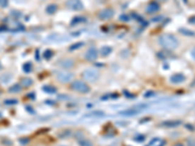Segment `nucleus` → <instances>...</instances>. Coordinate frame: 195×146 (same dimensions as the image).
I'll use <instances>...</instances> for the list:
<instances>
[{
  "label": "nucleus",
  "mask_w": 195,
  "mask_h": 146,
  "mask_svg": "<svg viewBox=\"0 0 195 146\" xmlns=\"http://www.w3.org/2000/svg\"><path fill=\"white\" fill-rule=\"evenodd\" d=\"M8 6V0H0V7L6 8Z\"/></svg>",
  "instance_id": "obj_23"
},
{
  "label": "nucleus",
  "mask_w": 195,
  "mask_h": 146,
  "mask_svg": "<svg viewBox=\"0 0 195 146\" xmlns=\"http://www.w3.org/2000/svg\"><path fill=\"white\" fill-rule=\"evenodd\" d=\"M46 11H47L48 14H54L56 11H57V5L55 4H51L47 8H46Z\"/></svg>",
  "instance_id": "obj_17"
},
{
  "label": "nucleus",
  "mask_w": 195,
  "mask_h": 146,
  "mask_svg": "<svg viewBox=\"0 0 195 146\" xmlns=\"http://www.w3.org/2000/svg\"><path fill=\"white\" fill-rule=\"evenodd\" d=\"M120 20H122L124 22H127V21H129V17L126 15H122V16H120Z\"/></svg>",
  "instance_id": "obj_26"
},
{
  "label": "nucleus",
  "mask_w": 195,
  "mask_h": 146,
  "mask_svg": "<svg viewBox=\"0 0 195 146\" xmlns=\"http://www.w3.org/2000/svg\"><path fill=\"white\" fill-rule=\"evenodd\" d=\"M85 58L87 60H89V62H94V60L98 59V51L95 48H90L86 52Z\"/></svg>",
  "instance_id": "obj_7"
},
{
  "label": "nucleus",
  "mask_w": 195,
  "mask_h": 146,
  "mask_svg": "<svg viewBox=\"0 0 195 146\" xmlns=\"http://www.w3.org/2000/svg\"><path fill=\"white\" fill-rule=\"evenodd\" d=\"M80 146H93V143L91 142V141L89 140H87V139H82L80 140Z\"/></svg>",
  "instance_id": "obj_19"
},
{
  "label": "nucleus",
  "mask_w": 195,
  "mask_h": 146,
  "mask_svg": "<svg viewBox=\"0 0 195 146\" xmlns=\"http://www.w3.org/2000/svg\"><path fill=\"white\" fill-rule=\"evenodd\" d=\"M164 125H167V126H178V125H180V122H169V123H165Z\"/></svg>",
  "instance_id": "obj_24"
},
{
  "label": "nucleus",
  "mask_w": 195,
  "mask_h": 146,
  "mask_svg": "<svg viewBox=\"0 0 195 146\" xmlns=\"http://www.w3.org/2000/svg\"><path fill=\"white\" fill-rule=\"evenodd\" d=\"M83 77L89 82H96L98 78H99V72H98L96 69H93V68L86 69L85 71L83 72Z\"/></svg>",
  "instance_id": "obj_3"
},
{
  "label": "nucleus",
  "mask_w": 195,
  "mask_h": 146,
  "mask_svg": "<svg viewBox=\"0 0 195 146\" xmlns=\"http://www.w3.org/2000/svg\"><path fill=\"white\" fill-rule=\"evenodd\" d=\"M82 46H83V43L80 42V43H76L75 45H72L69 49H70V51H73V50H76L78 48H80V47H82Z\"/></svg>",
  "instance_id": "obj_22"
},
{
  "label": "nucleus",
  "mask_w": 195,
  "mask_h": 146,
  "mask_svg": "<svg viewBox=\"0 0 195 146\" xmlns=\"http://www.w3.org/2000/svg\"><path fill=\"white\" fill-rule=\"evenodd\" d=\"M174 146H183V143H176Z\"/></svg>",
  "instance_id": "obj_31"
},
{
  "label": "nucleus",
  "mask_w": 195,
  "mask_h": 146,
  "mask_svg": "<svg viewBox=\"0 0 195 146\" xmlns=\"http://www.w3.org/2000/svg\"><path fill=\"white\" fill-rule=\"evenodd\" d=\"M160 9V5L156 2H151L147 5L146 7V12L148 14H154L156 12H158Z\"/></svg>",
  "instance_id": "obj_8"
},
{
  "label": "nucleus",
  "mask_w": 195,
  "mask_h": 146,
  "mask_svg": "<svg viewBox=\"0 0 195 146\" xmlns=\"http://www.w3.org/2000/svg\"><path fill=\"white\" fill-rule=\"evenodd\" d=\"M73 74L70 72H67V71H62V72H59L57 74V79L59 80L61 83H69L71 82L73 80Z\"/></svg>",
  "instance_id": "obj_5"
},
{
  "label": "nucleus",
  "mask_w": 195,
  "mask_h": 146,
  "mask_svg": "<svg viewBox=\"0 0 195 146\" xmlns=\"http://www.w3.org/2000/svg\"><path fill=\"white\" fill-rule=\"evenodd\" d=\"M185 80V77L183 76V74L182 73H177V74H174L173 76L171 77V82L174 83V84H180V83H183Z\"/></svg>",
  "instance_id": "obj_10"
},
{
  "label": "nucleus",
  "mask_w": 195,
  "mask_h": 146,
  "mask_svg": "<svg viewBox=\"0 0 195 146\" xmlns=\"http://www.w3.org/2000/svg\"><path fill=\"white\" fill-rule=\"evenodd\" d=\"M82 21H84L83 20V18H75L74 20L72 21V23H76V22H82Z\"/></svg>",
  "instance_id": "obj_25"
},
{
  "label": "nucleus",
  "mask_w": 195,
  "mask_h": 146,
  "mask_svg": "<svg viewBox=\"0 0 195 146\" xmlns=\"http://www.w3.org/2000/svg\"><path fill=\"white\" fill-rule=\"evenodd\" d=\"M164 141L159 138H154L150 141V143L148 144V146H163Z\"/></svg>",
  "instance_id": "obj_14"
},
{
  "label": "nucleus",
  "mask_w": 195,
  "mask_h": 146,
  "mask_svg": "<svg viewBox=\"0 0 195 146\" xmlns=\"http://www.w3.org/2000/svg\"><path fill=\"white\" fill-rule=\"evenodd\" d=\"M193 143H195L194 140H192V139H191V140H190V139L188 140V145H189V146H195V144H193Z\"/></svg>",
  "instance_id": "obj_29"
},
{
  "label": "nucleus",
  "mask_w": 195,
  "mask_h": 146,
  "mask_svg": "<svg viewBox=\"0 0 195 146\" xmlns=\"http://www.w3.org/2000/svg\"><path fill=\"white\" fill-rule=\"evenodd\" d=\"M43 56H44V58H45L46 59H49L51 58V56H53V52L51 51V50H47V51H45V52H44Z\"/></svg>",
  "instance_id": "obj_21"
},
{
  "label": "nucleus",
  "mask_w": 195,
  "mask_h": 146,
  "mask_svg": "<svg viewBox=\"0 0 195 146\" xmlns=\"http://www.w3.org/2000/svg\"><path fill=\"white\" fill-rule=\"evenodd\" d=\"M67 7L73 11H81L84 8V5L81 0H67Z\"/></svg>",
  "instance_id": "obj_4"
},
{
  "label": "nucleus",
  "mask_w": 195,
  "mask_h": 146,
  "mask_svg": "<svg viewBox=\"0 0 195 146\" xmlns=\"http://www.w3.org/2000/svg\"><path fill=\"white\" fill-rule=\"evenodd\" d=\"M5 103L6 104H15V103H17V100H6L5 101Z\"/></svg>",
  "instance_id": "obj_27"
},
{
  "label": "nucleus",
  "mask_w": 195,
  "mask_h": 146,
  "mask_svg": "<svg viewBox=\"0 0 195 146\" xmlns=\"http://www.w3.org/2000/svg\"><path fill=\"white\" fill-rule=\"evenodd\" d=\"M189 22H190V23H193V25H195V16H193V17L190 18Z\"/></svg>",
  "instance_id": "obj_28"
},
{
  "label": "nucleus",
  "mask_w": 195,
  "mask_h": 146,
  "mask_svg": "<svg viewBox=\"0 0 195 146\" xmlns=\"http://www.w3.org/2000/svg\"><path fill=\"white\" fill-rule=\"evenodd\" d=\"M111 52H112V49L110 48V47L108 46H104L103 48L101 49V55L103 56H108Z\"/></svg>",
  "instance_id": "obj_13"
},
{
  "label": "nucleus",
  "mask_w": 195,
  "mask_h": 146,
  "mask_svg": "<svg viewBox=\"0 0 195 146\" xmlns=\"http://www.w3.org/2000/svg\"><path fill=\"white\" fill-rule=\"evenodd\" d=\"M59 65L63 68L68 69V68H71L73 66L74 62L70 59H62L61 62H59Z\"/></svg>",
  "instance_id": "obj_9"
},
{
  "label": "nucleus",
  "mask_w": 195,
  "mask_h": 146,
  "mask_svg": "<svg viewBox=\"0 0 195 146\" xmlns=\"http://www.w3.org/2000/svg\"><path fill=\"white\" fill-rule=\"evenodd\" d=\"M22 69H24V71L26 72V73H29L31 71V69H32V65L30 63H26L24 64V66H22Z\"/></svg>",
  "instance_id": "obj_18"
},
{
  "label": "nucleus",
  "mask_w": 195,
  "mask_h": 146,
  "mask_svg": "<svg viewBox=\"0 0 195 146\" xmlns=\"http://www.w3.org/2000/svg\"><path fill=\"white\" fill-rule=\"evenodd\" d=\"M114 15V12L113 10H111V9H104V10H101L100 13H99V18L101 20H109L113 17Z\"/></svg>",
  "instance_id": "obj_6"
},
{
  "label": "nucleus",
  "mask_w": 195,
  "mask_h": 146,
  "mask_svg": "<svg viewBox=\"0 0 195 146\" xmlns=\"http://www.w3.org/2000/svg\"><path fill=\"white\" fill-rule=\"evenodd\" d=\"M180 31L183 32V33L185 34V35H188V36H193V35H194V32H193V31L187 30V29H185V28H183H183H180Z\"/></svg>",
  "instance_id": "obj_20"
},
{
  "label": "nucleus",
  "mask_w": 195,
  "mask_h": 146,
  "mask_svg": "<svg viewBox=\"0 0 195 146\" xmlns=\"http://www.w3.org/2000/svg\"><path fill=\"white\" fill-rule=\"evenodd\" d=\"M21 90H22V87L20 86L19 84H15L14 86H12L10 89H9V92L10 93H20L21 92Z\"/></svg>",
  "instance_id": "obj_16"
},
{
  "label": "nucleus",
  "mask_w": 195,
  "mask_h": 146,
  "mask_svg": "<svg viewBox=\"0 0 195 146\" xmlns=\"http://www.w3.org/2000/svg\"><path fill=\"white\" fill-rule=\"evenodd\" d=\"M71 88L72 90L76 91L80 93H87L90 92V87L84 82V81H81V80H76L74 81L71 85Z\"/></svg>",
  "instance_id": "obj_2"
},
{
  "label": "nucleus",
  "mask_w": 195,
  "mask_h": 146,
  "mask_svg": "<svg viewBox=\"0 0 195 146\" xmlns=\"http://www.w3.org/2000/svg\"><path fill=\"white\" fill-rule=\"evenodd\" d=\"M48 39L50 41H53V42H62L66 39V37H63L62 35H59V34H52L48 37Z\"/></svg>",
  "instance_id": "obj_11"
},
{
  "label": "nucleus",
  "mask_w": 195,
  "mask_h": 146,
  "mask_svg": "<svg viewBox=\"0 0 195 146\" xmlns=\"http://www.w3.org/2000/svg\"><path fill=\"white\" fill-rule=\"evenodd\" d=\"M21 85L25 88H29L32 85V80L30 78H24L21 81Z\"/></svg>",
  "instance_id": "obj_15"
},
{
  "label": "nucleus",
  "mask_w": 195,
  "mask_h": 146,
  "mask_svg": "<svg viewBox=\"0 0 195 146\" xmlns=\"http://www.w3.org/2000/svg\"><path fill=\"white\" fill-rule=\"evenodd\" d=\"M13 78V76L10 73H4L1 77H0V82L2 84H7L11 81V79Z\"/></svg>",
  "instance_id": "obj_12"
},
{
  "label": "nucleus",
  "mask_w": 195,
  "mask_h": 146,
  "mask_svg": "<svg viewBox=\"0 0 195 146\" xmlns=\"http://www.w3.org/2000/svg\"><path fill=\"white\" fill-rule=\"evenodd\" d=\"M190 54H191V56H192V58L195 59V48L191 51V53H190Z\"/></svg>",
  "instance_id": "obj_30"
},
{
  "label": "nucleus",
  "mask_w": 195,
  "mask_h": 146,
  "mask_svg": "<svg viewBox=\"0 0 195 146\" xmlns=\"http://www.w3.org/2000/svg\"><path fill=\"white\" fill-rule=\"evenodd\" d=\"M159 44L167 50H174L179 46V40L172 34H163L159 37Z\"/></svg>",
  "instance_id": "obj_1"
}]
</instances>
